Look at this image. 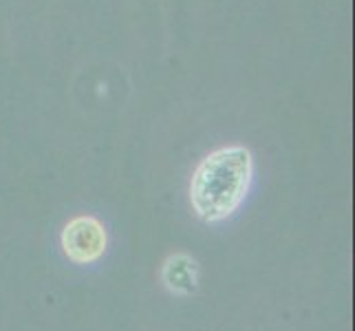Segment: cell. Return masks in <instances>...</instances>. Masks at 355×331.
I'll list each match as a JSON object with an SVG mask.
<instances>
[{
  "label": "cell",
  "instance_id": "obj_1",
  "mask_svg": "<svg viewBox=\"0 0 355 331\" xmlns=\"http://www.w3.org/2000/svg\"><path fill=\"white\" fill-rule=\"evenodd\" d=\"M254 177V159L245 146H225L210 153L190 179V203L199 219L216 223L234 214Z\"/></svg>",
  "mask_w": 355,
  "mask_h": 331
},
{
  "label": "cell",
  "instance_id": "obj_2",
  "mask_svg": "<svg viewBox=\"0 0 355 331\" xmlns=\"http://www.w3.org/2000/svg\"><path fill=\"white\" fill-rule=\"evenodd\" d=\"M108 248V235L104 226L93 217L71 219L62 230V250L71 261L80 265L102 259Z\"/></svg>",
  "mask_w": 355,
  "mask_h": 331
},
{
  "label": "cell",
  "instance_id": "obj_3",
  "mask_svg": "<svg viewBox=\"0 0 355 331\" xmlns=\"http://www.w3.org/2000/svg\"><path fill=\"white\" fill-rule=\"evenodd\" d=\"M162 278L173 294L190 296L199 287V265L188 254H173L164 263Z\"/></svg>",
  "mask_w": 355,
  "mask_h": 331
}]
</instances>
